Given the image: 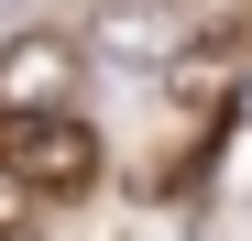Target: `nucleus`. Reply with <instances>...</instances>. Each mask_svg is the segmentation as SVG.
Returning <instances> with one entry per match:
<instances>
[{"mask_svg":"<svg viewBox=\"0 0 252 241\" xmlns=\"http://www.w3.org/2000/svg\"><path fill=\"white\" fill-rule=\"evenodd\" d=\"M0 153H11V186L22 197H77L99 186V132L77 110H11L0 120Z\"/></svg>","mask_w":252,"mask_h":241,"instance_id":"obj_1","label":"nucleus"},{"mask_svg":"<svg viewBox=\"0 0 252 241\" xmlns=\"http://www.w3.org/2000/svg\"><path fill=\"white\" fill-rule=\"evenodd\" d=\"M187 0H88V55L121 66V77H154V66H176L187 55Z\"/></svg>","mask_w":252,"mask_h":241,"instance_id":"obj_2","label":"nucleus"},{"mask_svg":"<svg viewBox=\"0 0 252 241\" xmlns=\"http://www.w3.org/2000/svg\"><path fill=\"white\" fill-rule=\"evenodd\" d=\"M66 44H55V33H22V44H11V66H0V77H11V110H55V88H66Z\"/></svg>","mask_w":252,"mask_h":241,"instance_id":"obj_3","label":"nucleus"}]
</instances>
